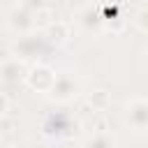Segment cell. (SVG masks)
<instances>
[{"label": "cell", "instance_id": "8992f818", "mask_svg": "<svg viewBox=\"0 0 148 148\" xmlns=\"http://www.w3.org/2000/svg\"><path fill=\"white\" fill-rule=\"evenodd\" d=\"M76 23L86 30V32H92V30H102L104 25V16H102V5H86L76 12Z\"/></svg>", "mask_w": 148, "mask_h": 148}, {"label": "cell", "instance_id": "9a60e30c", "mask_svg": "<svg viewBox=\"0 0 148 148\" xmlns=\"http://www.w3.org/2000/svg\"><path fill=\"white\" fill-rule=\"evenodd\" d=\"M104 30H111V32H120L123 28H125V16H118V18H109V21H104V25H102Z\"/></svg>", "mask_w": 148, "mask_h": 148}, {"label": "cell", "instance_id": "6da1fadb", "mask_svg": "<svg viewBox=\"0 0 148 148\" xmlns=\"http://www.w3.org/2000/svg\"><path fill=\"white\" fill-rule=\"evenodd\" d=\"M44 44H46V39H44L42 32H28V35H21L16 39V44L12 46V53H14V58H21V60L28 62L30 58L42 53Z\"/></svg>", "mask_w": 148, "mask_h": 148}, {"label": "cell", "instance_id": "52a82bcc", "mask_svg": "<svg viewBox=\"0 0 148 148\" xmlns=\"http://www.w3.org/2000/svg\"><path fill=\"white\" fill-rule=\"evenodd\" d=\"M7 23H9V28H12L14 32H18V37H21V35H28V32H35L32 14H30L28 9H23L21 5H18V7H14V9L9 12Z\"/></svg>", "mask_w": 148, "mask_h": 148}, {"label": "cell", "instance_id": "e0dca14e", "mask_svg": "<svg viewBox=\"0 0 148 148\" xmlns=\"http://www.w3.org/2000/svg\"><path fill=\"white\" fill-rule=\"evenodd\" d=\"M9 148H21V146H9Z\"/></svg>", "mask_w": 148, "mask_h": 148}, {"label": "cell", "instance_id": "9c48e42d", "mask_svg": "<svg viewBox=\"0 0 148 148\" xmlns=\"http://www.w3.org/2000/svg\"><path fill=\"white\" fill-rule=\"evenodd\" d=\"M69 120L62 118V116H51L46 123H44V134H56V136H67L69 132Z\"/></svg>", "mask_w": 148, "mask_h": 148}, {"label": "cell", "instance_id": "8fae6325", "mask_svg": "<svg viewBox=\"0 0 148 148\" xmlns=\"http://www.w3.org/2000/svg\"><path fill=\"white\" fill-rule=\"evenodd\" d=\"M53 21H56V18H53V14H51L49 7L42 9V12H35V14H32V23H35V30H37V32H44Z\"/></svg>", "mask_w": 148, "mask_h": 148}, {"label": "cell", "instance_id": "5bb4252c", "mask_svg": "<svg viewBox=\"0 0 148 148\" xmlns=\"http://www.w3.org/2000/svg\"><path fill=\"white\" fill-rule=\"evenodd\" d=\"M21 7H23V9H28L30 14H35V12L46 9L49 5H46V0H21Z\"/></svg>", "mask_w": 148, "mask_h": 148}, {"label": "cell", "instance_id": "3957f363", "mask_svg": "<svg viewBox=\"0 0 148 148\" xmlns=\"http://www.w3.org/2000/svg\"><path fill=\"white\" fill-rule=\"evenodd\" d=\"M76 95H79V81H76L72 74H67V72L58 74V76H56L53 88L49 90V97H51L53 102H60V104L72 102Z\"/></svg>", "mask_w": 148, "mask_h": 148}, {"label": "cell", "instance_id": "2e32d148", "mask_svg": "<svg viewBox=\"0 0 148 148\" xmlns=\"http://www.w3.org/2000/svg\"><path fill=\"white\" fill-rule=\"evenodd\" d=\"M7 111H9V97L5 92H0V118L7 116Z\"/></svg>", "mask_w": 148, "mask_h": 148}, {"label": "cell", "instance_id": "7a4b0ae2", "mask_svg": "<svg viewBox=\"0 0 148 148\" xmlns=\"http://www.w3.org/2000/svg\"><path fill=\"white\" fill-rule=\"evenodd\" d=\"M56 72L49 67V65H42V62H37V65H30V72H28V76H25V83H28V88H32V90H37V92H46L49 95V90L53 88V83H56Z\"/></svg>", "mask_w": 148, "mask_h": 148}, {"label": "cell", "instance_id": "5b68a950", "mask_svg": "<svg viewBox=\"0 0 148 148\" xmlns=\"http://www.w3.org/2000/svg\"><path fill=\"white\" fill-rule=\"evenodd\" d=\"M28 72H30V65L21 58H9V60L0 62V81H5V83L25 81Z\"/></svg>", "mask_w": 148, "mask_h": 148}, {"label": "cell", "instance_id": "277c9868", "mask_svg": "<svg viewBox=\"0 0 148 148\" xmlns=\"http://www.w3.org/2000/svg\"><path fill=\"white\" fill-rule=\"evenodd\" d=\"M125 118L136 132H148V99L134 97L125 104Z\"/></svg>", "mask_w": 148, "mask_h": 148}, {"label": "cell", "instance_id": "30bf717a", "mask_svg": "<svg viewBox=\"0 0 148 148\" xmlns=\"http://www.w3.org/2000/svg\"><path fill=\"white\" fill-rule=\"evenodd\" d=\"M88 102H90V106H92L95 111H106L109 104H111V95H109L106 90H92V92L88 95Z\"/></svg>", "mask_w": 148, "mask_h": 148}, {"label": "cell", "instance_id": "7c38bea8", "mask_svg": "<svg viewBox=\"0 0 148 148\" xmlns=\"http://www.w3.org/2000/svg\"><path fill=\"white\" fill-rule=\"evenodd\" d=\"M86 148H113V141H111L104 132H97L92 139H88Z\"/></svg>", "mask_w": 148, "mask_h": 148}, {"label": "cell", "instance_id": "4fadbf2b", "mask_svg": "<svg viewBox=\"0 0 148 148\" xmlns=\"http://www.w3.org/2000/svg\"><path fill=\"white\" fill-rule=\"evenodd\" d=\"M134 25H136L141 32H148V7H141V9L134 14Z\"/></svg>", "mask_w": 148, "mask_h": 148}, {"label": "cell", "instance_id": "ba28073f", "mask_svg": "<svg viewBox=\"0 0 148 148\" xmlns=\"http://www.w3.org/2000/svg\"><path fill=\"white\" fill-rule=\"evenodd\" d=\"M42 35H44L46 44H51V46H62V44L72 37V28H69V23H65V21H53Z\"/></svg>", "mask_w": 148, "mask_h": 148}]
</instances>
